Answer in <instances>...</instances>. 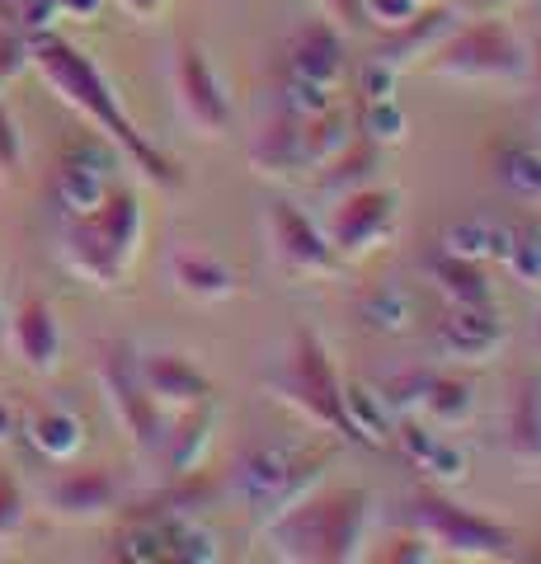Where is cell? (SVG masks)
<instances>
[{
	"label": "cell",
	"instance_id": "obj_1",
	"mask_svg": "<svg viewBox=\"0 0 541 564\" xmlns=\"http://www.w3.org/2000/svg\"><path fill=\"white\" fill-rule=\"evenodd\" d=\"M29 66L39 70L52 90L62 95V104H72V109L90 122L99 137H109L113 147L137 165V174H142L147 184H155V188H180L184 184L180 161H170L161 147H151V141L137 132V122L123 113V104H118L109 76H104V70L85 57L76 43H66V39H57V33H47V29L29 33Z\"/></svg>",
	"mask_w": 541,
	"mask_h": 564
},
{
	"label": "cell",
	"instance_id": "obj_2",
	"mask_svg": "<svg viewBox=\"0 0 541 564\" xmlns=\"http://www.w3.org/2000/svg\"><path fill=\"white\" fill-rule=\"evenodd\" d=\"M377 518L372 489L344 485L325 494H302L283 513L264 518V541L278 560L296 564H354L368 545V527Z\"/></svg>",
	"mask_w": 541,
	"mask_h": 564
},
{
	"label": "cell",
	"instance_id": "obj_3",
	"mask_svg": "<svg viewBox=\"0 0 541 564\" xmlns=\"http://www.w3.org/2000/svg\"><path fill=\"white\" fill-rule=\"evenodd\" d=\"M142 250V203L132 188H109L85 217H72L62 236V263L95 288H118Z\"/></svg>",
	"mask_w": 541,
	"mask_h": 564
},
{
	"label": "cell",
	"instance_id": "obj_4",
	"mask_svg": "<svg viewBox=\"0 0 541 564\" xmlns=\"http://www.w3.org/2000/svg\"><path fill=\"white\" fill-rule=\"evenodd\" d=\"M269 395L292 404L302 419H311L316 429H329L344 443H354V423L344 410V381L335 372V358L316 329H296L292 352L283 358L278 372H269Z\"/></svg>",
	"mask_w": 541,
	"mask_h": 564
},
{
	"label": "cell",
	"instance_id": "obj_5",
	"mask_svg": "<svg viewBox=\"0 0 541 564\" xmlns=\"http://www.w3.org/2000/svg\"><path fill=\"white\" fill-rule=\"evenodd\" d=\"M429 70L443 80H466V85H513V80H528L532 47L509 24L476 20V24H457L429 52Z\"/></svg>",
	"mask_w": 541,
	"mask_h": 564
},
{
	"label": "cell",
	"instance_id": "obj_6",
	"mask_svg": "<svg viewBox=\"0 0 541 564\" xmlns=\"http://www.w3.org/2000/svg\"><path fill=\"white\" fill-rule=\"evenodd\" d=\"M410 518L414 532L433 545V555H452V560H513V532L495 518L462 508L457 499H447L443 489H419L410 499Z\"/></svg>",
	"mask_w": 541,
	"mask_h": 564
},
{
	"label": "cell",
	"instance_id": "obj_7",
	"mask_svg": "<svg viewBox=\"0 0 541 564\" xmlns=\"http://www.w3.org/2000/svg\"><path fill=\"white\" fill-rule=\"evenodd\" d=\"M325 466H329V452H321V447L264 443L236 462V494L250 508H259L264 518H273V513H283L288 503L302 499V494L316 489Z\"/></svg>",
	"mask_w": 541,
	"mask_h": 564
},
{
	"label": "cell",
	"instance_id": "obj_8",
	"mask_svg": "<svg viewBox=\"0 0 541 564\" xmlns=\"http://www.w3.org/2000/svg\"><path fill=\"white\" fill-rule=\"evenodd\" d=\"M99 386H104V395H109L113 419L123 423V433L147 456H155V447H161V437H165L170 414L151 400L142 372H137V352L128 344L113 339V344L99 348Z\"/></svg>",
	"mask_w": 541,
	"mask_h": 564
},
{
	"label": "cell",
	"instance_id": "obj_9",
	"mask_svg": "<svg viewBox=\"0 0 541 564\" xmlns=\"http://www.w3.org/2000/svg\"><path fill=\"white\" fill-rule=\"evenodd\" d=\"M396 193L391 188H372L363 184L354 193H344L329 212V221L321 226L329 250L339 259H363V254H377L381 245L396 236Z\"/></svg>",
	"mask_w": 541,
	"mask_h": 564
},
{
	"label": "cell",
	"instance_id": "obj_10",
	"mask_svg": "<svg viewBox=\"0 0 541 564\" xmlns=\"http://www.w3.org/2000/svg\"><path fill=\"white\" fill-rule=\"evenodd\" d=\"M264 231H269V250H273L278 269H288L296 278H329L339 269V254L329 250L325 231L296 203H288V198L269 203Z\"/></svg>",
	"mask_w": 541,
	"mask_h": 564
},
{
	"label": "cell",
	"instance_id": "obj_11",
	"mask_svg": "<svg viewBox=\"0 0 541 564\" xmlns=\"http://www.w3.org/2000/svg\"><path fill=\"white\" fill-rule=\"evenodd\" d=\"M174 99L198 137L231 132V99H226V85L198 43H180L174 52Z\"/></svg>",
	"mask_w": 541,
	"mask_h": 564
},
{
	"label": "cell",
	"instance_id": "obj_12",
	"mask_svg": "<svg viewBox=\"0 0 541 564\" xmlns=\"http://www.w3.org/2000/svg\"><path fill=\"white\" fill-rule=\"evenodd\" d=\"M387 386L405 391V400H396V404L419 410L429 423H439V429H462L470 419V410H476V386L457 372H410V377L387 381Z\"/></svg>",
	"mask_w": 541,
	"mask_h": 564
},
{
	"label": "cell",
	"instance_id": "obj_13",
	"mask_svg": "<svg viewBox=\"0 0 541 564\" xmlns=\"http://www.w3.org/2000/svg\"><path fill=\"white\" fill-rule=\"evenodd\" d=\"M137 372H142L151 400L161 404V410L180 414L188 404H203L217 395L213 377L203 372L194 358H184V352H137Z\"/></svg>",
	"mask_w": 541,
	"mask_h": 564
},
{
	"label": "cell",
	"instance_id": "obj_14",
	"mask_svg": "<svg viewBox=\"0 0 541 564\" xmlns=\"http://www.w3.org/2000/svg\"><path fill=\"white\" fill-rule=\"evenodd\" d=\"M509 339L495 302H476V306H457L447 302V311L439 315V348L457 362H485L495 358Z\"/></svg>",
	"mask_w": 541,
	"mask_h": 564
},
{
	"label": "cell",
	"instance_id": "obj_15",
	"mask_svg": "<svg viewBox=\"0 0 541 564\" xmlns=\"http://www.w3.org/2000/svg\"><path fill=\"white\" fill-rule=\"evenodd\" d=\"M344 66H348V57H344L339 24H329V20L306 24L288 47V80L292 85H311V90L335 95L344 80Z\"/></svg>",
	"mask_w": 541,
	"mask_h": 564
},
{
	"label": "cell",
	"instance_id": "obj_16",
	"mask_svg": "<svg viewBox=\"0 0 541 564\" xmlns=\"http://www.w3.org/2000/svg\"><path fill=\"white\" fill-rule=\"evenodd\" d=\"M10 344L20 352V362L29 372H57L62 362V325H57V311H52L43 296H24L10 315Z\"/></svg>",
	"mask_w": 541,
	"mask_h": 564
},
{
	"label": "cell",
	"instance_id": "obj_17",
	"mask_svg": "<svg viewBox=\"0 0 541 564\" xmlns=\"http://www.w3.org/2000/svg\"><path fill=\"white\" fill-rule=\"evenodd\" d=\"M118 475L109 466H76L66 470L57 485L47 489V503L57 518H72V522H90V518H104L118 508Z\"/></svg>",
	"mask_w": 541,
	"mask_h": 564
},
{
	"label": "cell",
	"instance_id": "obj_18",
	"mask_svg": "<svg viewBox=\"0 0 541 564\" xmlns=\"http://www.w3.org/2000/svg\"><path fill=\"white\" fill-rule=\"evenodd\" d=\"M213 429H217V404L203 400V404H188L165 423V437L155 447V462H161L174 480L180 475H194L203 466L207 447H213Z\"/></svg>",
	"mask_w": 541,
	"mask_h": 564
},
{
	"label": "cell",
	"instance_id": "obj_19",
	"mask_svg": "<svg viewBox=\"0 0 541 564\" xmlns=\"http://www.w3.org/2000/svg\"><path fill=\"white\" fill-rule=\"evenodd\" d=\"M462 20H457V10L452 6H419V14H410L400 29H387V39H381V47L372 52L377 62H387V66H396V70H405V66H414L419 57H429L433 47H439L452 29H457Z\"/></svg>",
	"mask_w": 541,
	"mask_h": 564
},
{
	"label": "cell",
	"instance_id": "obj_20",
	"mask_svg": "<svg viewBox=\"0 0 541 564\" xmlns=\"http://www.w3.org/2000/svg\"><path fill=\"white\" fill-rule=\"evenodd\" d=\"M400 447H405L410 466H414V470H429L433 480H443V485L466 480V466H470L466 447H457V443H452V437H443V433L424 429V423H414V419L400 423Z\"/></svg>",
	"mask_w": 541,
	"mask_h": 564
},
{
	"label": "cell",
	"instance_id": "obj_21",
	"mask_svg": "<svg viewBox=\"0 0 541 564\" xmlns=\"http://www.w3.org/2000/svg\"><path fill=\"white\" fill-rule=\"evenodd\" d=\"M504 443L522 462H541V372H522L509 386V423Z\"/></svg>",
	"mask_w": 541,
	"mask_h": 564
},
{
	"label": "cell",
	"instance_id": "obj_22",
	"mask_svg": "<svg viewBox=\"0 0 541 564\" xmlns=\"http://www.w3.org/2000/svg\"><path fill=\"white\" fill-rule=\"evenodd\" d=\"M429 273H433V288H439L447 302L457 306H476V302H495V282L485 273L480 259H466V254H433L429 259Z\"/></svg>",
	"mask_w": 541,
	"mask_h": 564
},
{
	"label": "cell",
	"instance_id": "obj_23",
	"mask_svg": "<svg viewBox=\"0 0 541 564\" xmlns=\"http://www.w3.org/2000/svg\"><path fill=\"white\" fill-rule=\"evenodd\" d=\"M170 278L184 296H198V302H226L236 296V273L226 269L221 259L203 254V250H180L170 259Z\"/></svg>",
	"mask_w": 541,
	"mask_h": 564
},
{
	"label": "cell",
	"instance_id": "obj_24",
	"mask_svg": "<svg viewBox=\"0 0 541 564\" xmlns=\"http://www.w3.org/2000/svg\"><path fill=\"white\" fill-rule=\"evenodd\" d=\"M377 161H381V147L377 141H368L363 132H354V141L335 155V161H325L321 170V180H316V188L321 193H329V198H344V193H354V188H363V184H372V174H377Z\"/></svg>",
	"mask_w": 541,
	"mask_h": 564
},
{
	"label": "cell",
	"instance_id": "obj_25",
	"mask_svg": "<svg viewBox=\"0 0 541 564\" xmlns=\"http://www.w3.org/2000/svg\"><path fill=\"white\" fill-rule=\"evenodd\" d=\"M296 132H302V170H321L354 141V122H348L344 109L329 104V109L311 113V118H296Z\"/></svg>",
	"mask_w": 541,
	"mask_h": 564
},
{
	"label": "cell",
	"instance_id": "obj_26",
	"mask_svg": "<svg viewBox=\"0 0 541 564\" xmlns=\"http://www.w3.org/2000/svg\"><path fill=\"white\" fill-rule=\"evenodd\" d=\"M29 443L39 456H47V462H72L85 447V423L72 410H62V404H47V410L29 419Z\"/></svg>",
	"mask_w": 541,
	"mask_h": 564
},
{
	"label": "cell",
	"instance_id": "obj_27",
	"mask_svg": "<svg viewBox=\"0 0 541 564\" xmlns=\"http://www.w3.org/2000/svg\"><path fill=\"white\" fill-rule=\"evenodd\" d=\"M250 161L259 165V174H288V170H302V132H296V118L292 113H278L259 128L255 147H250Z\"/></svg>",
	"mask_w": 541,
	"mask_h": 564
},
{
	"label": "cell",
	"instance_id": "obj_28",
	"mask_svg": "<svg viewBox=\"0 0 541 564\" xmlns=\"http://www.w3.org/2000/svg\"><path fill=\"white\" fill-rule=\"evenodd\" d=\"M109 188L113 184L104 180V170L80 165V161H66L62 174H57V203L66 207V217H85V212H95Z\"/></svg>",
	"mask_w": 541,
	"mask_h": 564
},
{
	"label": "cell",
	"instance_id": "obj_29",
	"mask_svg": "<svg viewBox=\"0 0 541 564\" xmlns=\"http://www.w3.org/2000/svg\"><path fill=\"white\" fill-rule=\"evenodd\" d=\"M499 184L522 203H541V147H504L499 151Z\"/></svg>",
	"mask_w": 541,
	"mask_h": 564
},
{
	"label": "cell",
	"instance_id": "obj_30",
	"mask_svg": "<svg viewBox=\"0 0 541 564\" xmlns=\"http://www.w3.org/2000/svg\"><path fill=\"white\" fill-rule=\"evenodd\" d=\"M509 240H513V231H504V226H495V221H462V226H452V231H447L443 250L485 263L495 254H509Z\"/></svg>",
	"mask_w": 541,
	"mask_h": 564
},
{
	"label": "cell",
	"instance_id": "obj_31",
	"mask_svg": "<svg viewBox=\"0 0 541 564\" xmlns=\"http://www.w3.org/2000/svg\"><path fill=\"white\" fill-rule=\"evenodd\" d=\"M504 263L513 269V278L522 282V288H541V221L528 226V231H513Z\"/></svg>",
	"mask_w": 541,
	"mask_h": 564
},
{
	"label": "cell",
	"instance_id": "obj_32",
	"mask_svg": "<svg viewBox=\"0 0 541 564\" xmlns=\"http://www.w3.org/2000/svg\"><path fill=\"white\" fill-rule=\"evenodd\" d=\"M363 137L377 141V147L405 141V113H400V104L396 99H368L363 104Z\"/></svg>",
	"mask_w": 541,
	"mask_h": 564
},
{
	"label": "cell",
	"instance_id": "obj_33",
	"mask_svg": "<svg viewBox=\"0 0 541 564\" xmlns=\"http://www.w3.org/2000/svg\"><path fill=\"white\" fill-rule=\"evenodd\" d=\"M419 6H424V0H363V24L400 29L410 14H419Z\"/></svg>",
	"mask_w": 541,
	"mask_h": 564
},
{
	"label": "cell",
	"instance_id": "obj_34",
	"mask_svg": "<svg viewBox=\"0 0 541 564\" xmlns=\"http://www.w3.org/2000/svg\"><path fill=\"white\" fill-rule=\"evenodd\" d=\"M24 527V494L10 475H0V541L14 536Z\"/></svg>",
	"mask_w": 541,
	"mask_h": 564
},
{
	"label": "cell",
	"instance_id": "obj_35",
	"mask_svg": "<svg viewBox=\"0 0 541 564\" xmlns=\"http://www.w3.org/2000/svg\"><path fill=\"white\" fill-rule=\"evenodd\" d=\"M24 66H29V39H24V33L0 29V85L14 80Z\"/></svg>",
	"mask_w": 541,
	"mask_h": 564
},
{
	"label": "cell",
	"instance_id": "obj_36",
	"mask_svg": "<svg viewBox=\"0 0 541 564\" xmlns=\"http://www.w3.org/2000/svg\"><path fill=\"white\" fill-rule=\"evenodd\" d=\"M20 161H24V137H20V122L10 118V109L0 104V170H20Z\"/></svg>",
	"mask_w": 541,
	"mask_h": 564
},
{
	"label": "cell",
	"instance_id": "obj_37",
	"mask_svg": "<svg viewBox=\"0 0 541 564\" xmlns=\"http://www.w3.org/2000/svg\"><path fill=\"white\" fill-rule=\"evenodd\" d=\"M396 80H400V70L372 57L368 66H363V104H368V99H391L396 95Z\"/></svg>",
	"mask_w": 541,
	"mask_h": 564
},
{
	"label": "cell",
	"instance_id": "obj_38",
	"mask_svg": "<svg viewBox=\"0 0 541 564\" xmlns=\"http://www.w3.org/2000/svg\"><path fill=\"white\" fill-rule=\"evenodd\" d=\"M316 6L329 14V24H339V29L363 24V0H316Z\"/></svg>",
	"mask_w": 541,
	"mask_h": 564
},
{
	"label": "cell",
	"instance_id": "obj_39",
	"mask_svg": "<svg viewBox=\"0 0 541 564\" xmlns=\"http://www.w3.org/2000/svg\"><path fill=\"white\" fill-rule=\"evenodd\" d=\"M396 551H381V560H433V545L424 536H396Z\"/></svg>",
	"mask_w": 541,
	"mask_h": 564
},
{
	"label": "cell",
	"instance_id": "obj_40",
	"mask_svg": "<svg viewBox=\"0 0 541 564\" xmlns=\"http://www.w3.org/2000/svg\"><path fill=\"white\" fill-rule=\"evenodd\" d=\"M104 0H52V10L66 14V20H90V14H99Z\"/></svg>",
	"mask_w": 541,
	"mask_h": 564
},
{
	"label": "cell",
	"instance_id": "obj_41",
	"mask_svg": "<svg viewBox=\"0 0 541 564\" xmlns=\"http://www.w3.org/2000/svg\"><path fill=\"white\" fill-rule=\"evenodd\" d=\"M118 6H123L128 14H137V20H161L170 0H118Z\"/></svg>",
	"mask_w": 541,
	"mask_h": 564
},
{
	"label": "cell",
	"instance_id": "obj_42",
	"mask_svg": "<svg viewBox=\"0 0 541 564\" xmlns=\"http://www.w3.org/2000/svg\"><path fill=\"white\" fill-rule=\"evenodd\" d=\"M14 433V414H10V404L0 400V443H6V437Z\"/></svg>",
	"mask_w": 541,
	"mask_h": 564
},
{
	"label": "cell",
	"instance_id": "obj_43",
	"mask_svg": "<svg viewBox=\"0 0 541 564\" xmlns=\"http://www.w3.org/2000/svg\"><path fill=\"white\" fill-rule=\"evenodd\" d=\"M462 6H476V10H504V6H518V0H462Z\"/></svg>",
	"mask_w": 541,
	"mask_h": 564
},
{
	"label": "cell",
	"instance_id": "obj_44",
	"mask_svg": "<svg viewBox=\"0 0 541 564\" xmlns=\"http://www.w3.org/2000/svg\"><path fill=\"white\" fill-rule=\"evenodd\" d=\"M528 80H537V90H541V39L532 47V70H528Z\"/></svg>",
	"mask_w": 541,
	"mask_h": 564
},
{
	"label": "cell",
	"instance_id": "obj_45",
	"mask_svg": "<svg viewBox=\"0 0 541 564\" xmlns=\"http://www.w3.org/2000/svg\"><path fill=\"white\" fill-rule=\"evenodd\" d=\"M532 334H537V344H541V315H537V325H532Z\"/></svg>",
	"mask_w": 541,
	"mask_h": 564
}]
</instances>
